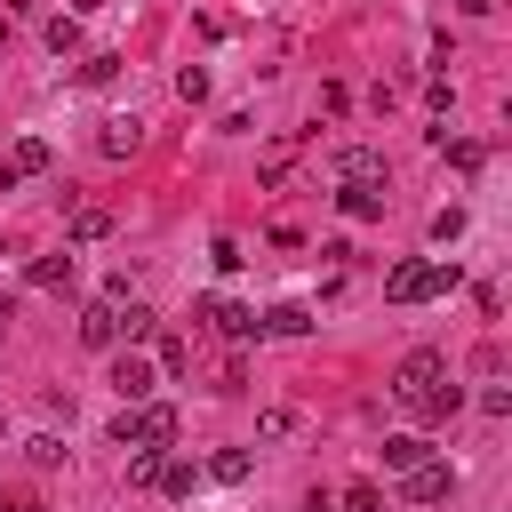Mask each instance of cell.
Returning a JSON list of instances; mask_svg holds the SVG:
<instances>
[{"instance_id":"cell-12","label":"cell","mask_w":512,"mask_h":512,"mask_svg":"<svg viewBox=\"0 0 512 512\" xmlns=\"http://www.w3.org/2000/svg\"><path fill=\"white\" fill-rule=\"evenodd\" d=\"M152 488H168V496H192L200 488V464H184V456H160V480Z\"/></svg>"},{"instance_id":"cell-2","label":"cell","mask_w":512,"mask_h":512,"mask_svg":"<svg viewBox=\"0 0 512 512\" xmlns=\"http://www.w3.org/2000/svg\"><path fill=\"white\" fill-rule=\"evenodd\" d=\"M456 280H464L456 264H432V256H408V264H392V272H384V296H392V304H424V296H448Z\"/></svg>"},{"instance_id":"cell-22","label":"cell","mask_w":512,"mask_h":512,"mask_svg":"<svg viewBox=\"0 0 512 512\" xmlns=\"http://www.w3.org/2000/svg\"><path fill=\"white\" fill-rule=\"evenodd\" d=\"M112 72H120V56H88V64H80V80H88V88H104Z\"/></svg>"},{"instance_id":"cell-14","label":"cell","mask_w":512,"mask_h":512,"mask_svg":"<svg viewBox=\"0 0 512 512\" xmlns=\"http://www.w3.org/2000/svg\"><path fill=\"white\" fill-rule=\"evenodd\" d=\"M24 464H32V472H56V464H64V440H56V432H32V440H24Z\"/></svg>"},{"instance_id":"cell-28","label":"cell","mask_w":512,"mask_h":512,"mask_svg":"<svg viewBox=\"0 0 512 512\" xmlns=\"http://www.w3.org/2000/svg\"><path fill=\"white\" fill-rule=\"evenodd\" d=\"M8 8H16V16H32V8H40V0H8Z\"/></svg>"},{"instance_id":"cell-17","label":"cell","mask_w":512,"mask_h":512,"mask_svg":"<svg viewBox=\"0 0 512 512\" xmlns=\"http://www.w3.org/2000/svg\"><path fill=\"white\" fill-rule=\"evenodd\" d=\"M208 472H216V480H248V448H216Z\"/></svg>"},{"instance_id":"cell-5","label":"cell","mask_w":512,"mask_h":512,"mask_svg":"<svg viewBox=\"0 0 512 512\" xmlns=\"http://www.w3.org/2000/svg\"><path fill=\"white\" fill-rule=\"evenodd\" d=\"M400 480H408V504H448L456 496V464H432V456L416 472H400Z\"/></svg>"},{"instance_id":"cell-20","label":"cell","mask_w":512,"mask_h":512,"mask_svg":"<svg viewBox=\"0 0 512 512\" xmlns=\"http://www.w3.org/2000/svg\"><path fill=\"white\" fill-rule=\"evenodd\" d=\"M104 232H112L104 208H80V216H72V240H104Z\"/></svg>"},{"instance_id":"cell-16","label":"cell","mask_w":512,"mask_h":512,"mask_svg":"<svg viewBox=\"0 0 512 512\" xmlns=\"http://www.w3.org/2000/svg\"><path fill=\"white\" fill-rule=\"evenodd\" d=\"M48 48L72 56V48H80V16H48Z\"/></svg>"},{"instance_id":"cell-1","label":"cell","mask_w":512,"mask_h":512,"mask_svg":"<svg viewBox=\"0 0 512 512\" xmlns=\"http://www.w3.org/2000/svg\"><path fill=\"white\" fill-rule=\"evenodd\" d=\"M392 400H400L416 424H448V416L464 408V384H448V360H440V352H408V360L392 368Z\"/></svg>"},{"instance_id":"cell-25","label":"cell","mask_w":512,"mask_h":512,"mask_svg":"<svg viewBox=\"0 0 512 512\" xmlns=\"http://www.w3.org/2000/svg\"><path fill=\"white\" fill-rule=\"evenodd\" d=\"M184 360H192V352H184V336H160V360H152V368H168V376H176Z\"/></svg>"},{"instance_id":"cell-11","label":"cell","mask_w":512,"mask_h":512,"mask_svg":"<svg viewBox=\"0 0 512 512\" xmlns=\"http://www.w3.org/2000/svg\"><path fill=\"white\" fill-rule=\"evenodd\" d=\"M48 168V136H16V152H8V176L24 184V176H40Z\"/></svg>"},{"instance_id":"cell-27","label":"cell","mask_w":512,"mask_h":512,"mask_svg":"<svg viewBox=\"0 0 512 512\" xmlns=\"http://www.w3.org/2000/svg\"><path fill=\"white\" fill-rule=\"evenodd\" d=\"M8 320H16V304H8V296H0V336H8Z\"/></svg>"},{"instance_id":"cell-4","label":"cell","mask_w":512,"mask_h":512,"mask_svg":"<svg viewBox=\"0 0 512 512\" xmlns=\"http://www.w3.org/2000/svg\"><path fill=\"white\" fill-rule=\"evenodd\" d=\"M152 376H160V368H152L144 352H120V360H112V392H120V408L152 400Z\"/></svg>"},{"instance_id":"cell-6","label":"cell","mask_w":512,"mask_h":512,"mask_svg":"<svg viewBox=\"0 0 512 512\" xmlns=\"http://www.w3.org/2000/svg\"><path fill=\"white\" fill-rule=\"evenodd\" d=\"M336 176H344V184H384V152H376V144H344V152H336Z\"/></svg>"},{"instance_id":"cell-15","label":"cell","mask_w":512,"mask_h":512,"mask_svg":"<svg viewBox=\"0 0 512 512\" xmlns=\"http://www.w3.org/2000/svg\"><path fill=\"white\" fill-rule=\"evenodd\" d=\"M32 288H72V256H32Z\"/></svg>"},{"instance_id":"cell-21","label":"cell","mask_w":512,"mask_h":512,"mask_svg":"<svg viewBox=\"0 0 512 512\" xmlns=\"http://www.w3.org/2000/svg\"><path fill=\"white\" fill-rule=\"evenodd\" d=\"M176 96H184V104H200V96H208V72H200V64H184V72H176Z\"/></svg>"},{"instance_id":"cell-3","label":"cell","mask_w":512,"mask_h":512,"mask_svg":"<svg viewBox=\"0 0 512 512\" xmlns=\"http://www.w3.org/2000/svg\"><path fill=\"white\" fill-rule=\"evenodd\" d=\"M176 440V408L168 400H136L112 416V448H168Z\"/></svg>"},{"instance_id":"cell-19","label":"cell","mask_w":512,"mask_h":512,"mask_svg":"<svg viewBox=\"0 0 512 512\" xmlns=\"http://www.w3.org/2000/svg\"><path fill=\"white\" fill-rule=\"evenodd\" d=\"M336 512H384V496H376V488H368V480H352V488H344V496H336Z\"/></svg>"},{"instance_id":"cell-9","label":"cell","mask_w":512,"mask_h":512,"mask_svg":"<svg viewBox=\"0 0 512 512\" xmlns=\"http://www.w3.org/2000/svg\"><path fill=\"white\" fill-rule=\"evenodd\" d=\"M336 208H344L352 224H376V216H384V192H376V184H336Z\"/></svg>"},{"instance_id":"cell-29","label":"cell","mask_w":512,"mask_h":512,"mask_svg":"<svg viewBox=\"0 0 512 512\" xmlns=\"http://www.w3.org/2000/svg\"><path fill=\"white\" fill-rule=\"evenodd\" d=\"M8 512H40V504H8Z\"/></svg>"},{"instance_id":"cell-13","label":"cell","mask_w":512,"mask_h":512,"mask_svg":"<svg viewBox=\"0 0 512 512\" xmlns=\"http://www.w3.org/2000/svg\"><path fill=\"white\" fill-rule=\"evenodd\" d=\"M304 328H312L304 304H272V312H264V336H304Z\"/></svg>"},{"instance_id":"cell-8","label":"cell","mask_w":512,"mask_h":512,"mask_svg":"<svg viewBox=\"0 0 512 512\" xmlns=\"http://www.w3.org/2000/svg\"><path fill=\"white\" fill-rule=\"evenodd\" d=\"M136 144H144V120H136V112H128V120H104V136H96V152H104V160H128Z\"/></svg>"},{"instance_id":"cell-26","label":"cell","mask_w":512,"mask_h":512,"mask_svg":"<svg viewBox=\"0 0 512 512\" xmlns=\"http://www.w3.org/2000/svg\"><path fill=\"white\" fill-rule=\"evenodd\" d=\"M304 512H336V496H328V488H312V496H304Z\"/></svg>"},{"instance_id":"cell-18","label":"cell","mask_w":512,"mask_h":512,"mask_svg":"<svg viewBox=\"0 0 512 512\" xmlns=\"http://www.w3.org/2000/svg\"><path fill=\"white\" fill-rule=\"evenodd\" d=\"M160 456H168V448H136V456H128V480L152 488V480H160Z\"/></svg>"},{"instance_id":"cell-10","label":"cell","mask_w":512,"mask_h":512,"mask_svg":"<svg viewBox=\"0 0 512 512\" xmlns=\"http://www.w3.org/2000/svg\"><path fill=\"white\" fill-rule=\"evenodd\" d=\"M376 456H384V472H416V464H424L432 448H424L416 432H384V448H376Z\"/></svg>"},{"instance_id":"cell-7","label":"cell","mask_w":512,"mask_h":512,"mask_svg":"<svg viewBox=\"0 0 512 512\" xmlns=\"http://www.w3.org/2000/svg\"><path fill=\"white\" fill-rule=\"evenodd\" d=\"M80 344L112 352V344H120V304H88V312H80Z\"/></svg>"},{"instance_id":"cell-23","label":"cell","mask_w":512,"mask_h":512,"mask_svg":"<svg viewBox=\"0 0 512 512\" xmlns=\"http://www.w3.org/2000/svg\"><path fill=\"white\" fill-rule=\"evenodd\" d=\"M456 232H464V216H456V208H432V240H440V248H448V240H456Z\"/></svg>"},{"instance_id":"cell-24","label":"cell","mask_w":512,"mask_h":512,"mask_svg":"<svg viewBox=\"0 0 512 512\" xmlns=\"http://www.w3.org/2000/svg\"><path fill=\"white\" fill-rule=\"evenodd\" d=\"M120 336H152V304H128L120 312Z\"/></svg>"}]
</instances>
